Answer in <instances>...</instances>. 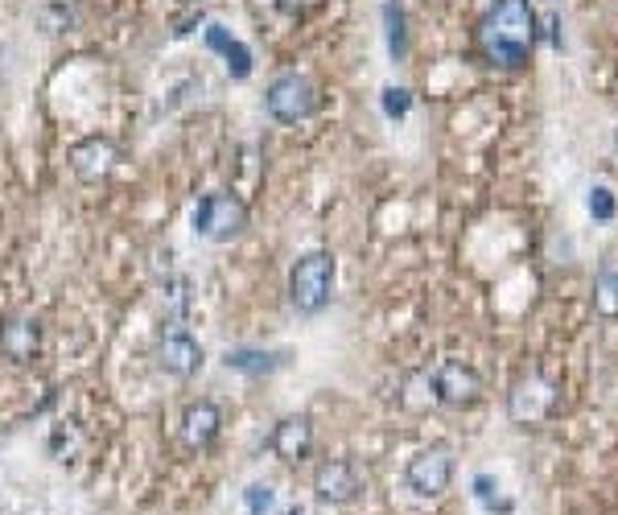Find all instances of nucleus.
<instances>
[{"label":"nucleus","mask_w":618,"mask_h":515,"mask_svg":"<svg viewBox=\"0 0 618 515\" xmlns=\"http://www.w3.org/2000/svg\"><path fill=\"white\" fill-rule=\"evenodd\" d=\"M182 5H198V0H182Z\"/></svg>","instance_id":"22"},{"label":"nucleus","mask_w":618,"mask_h":515,"mask_svg":"<svg viewBox=\"0 0 618 515\" xmlns=\"http://www.w3.org/2000/svg\"><path fill=\"white\" fill-rule=\"evenodd\" d=\"M408 103H412V99H408L404 87H388V91H384V112H388V116H404Z\"/></svg>","instance_id":"19"},{"label":"nucleus","mask_w":618,"mask_h":515,"mask_svg":"<svg viewBox=\"0 0 618 515\" xmlns=\"http://www.w3.org/2000/svg\"><path fill=\"white\" fill-rule=\"evenodd\" d=\"M404 478H408V487L417 491L421 499H437V495L450 491V483H454V454L445 450V445H429V450H421L417 458L408 462Z\"/></svg>","instance_id":"5"},{"label":"nucleus","mask_w":618,"mask_h":515,"mask_svg":"<svg viewBox=\"0 0 618 515\" xmlns=\"http://www.w3.org/2000/svg\"><path fill=\"white\" fill-rule=\"evenodd\" d=\"M594 314L598 318H618V260H602L594 272Z\"/></svg>","instance_id":"13"},{"label":"nucleus","mask_w":618,"mask_h":515,"mask_svg":"<svg viewBox=\"0 0 618 515\" xmlns=\"http://www.w3.org/2000/svg\"><path fill=\"white\" fill-rule=\"evenodd\" d=\"M590 215L602 219V223H610V219L618 215V202H614V194H610L606 186H594V190H590Z\"/></svg>","instance_id":"16"},{"label":"nucleus","mask_w":618,"mask_h":515,"mask_svg":"<svg viewBox=\"0 0 618 515\" xmlns=\"http://www.w3.org/2000/svg\"><path fill=\"white\" fill-rule=\"evenodd\" d=\"M264 108H268L272 120L297 124V120H305V116H314V108H318V91H314V83H309L305 75L289 71V75H281V79H272V83H268V91H264Z\"/></svg>","instance_id":"3"},{"label":"nucleus","mask_w":618,"mask_h":515,"mask_svg":"<svg viewBox=\"0 0 618 515\" xmlns=\"http://www.w3.org/2000/svg\"><path fill=\"white\" fill-rule=\"evenodd\" d=\"M285 363V355H264V351H227V367L248 371V375H268Z\"/></svg>","instance_id":"15"},{"label":"nucleus","mask_w":618,"mask_h":515,"mask_svg":"<svg viewBox=\"0 0 618 515\" xmlns=\"http://www.w3.org/2000/svg\"><path fill=\"white\" fill-rule=\"evenodd\" d=\"M116 145L108 141V136H87V141H79L71 149V169H75V178L79 182H103L112 174V165H116Z\"/></svg>","instance_id":"9"},{"label":"nucleus","mask_w":618,"mask_h":515,"mask_svg":"<svg viewBox=\"0 0 618 515\" xmlns=\"http://www.w3.org/2000/svg\"><path fill=\"white\" fill-rule=\"evenodd\" d=\"M244 227H248V206L235 194H206L194 211V231L202 239H215V244H227Z\"/></svg>","instance_id":"4"},{"label":"nucleus","mask_w":618,"mask_h":515,"mask_svg":"<svg viewBox=\"0 0 618 515\" xmlns=\"http://www.w3.org/2000/svg\"><path fill=\"white\" fill-rule=\"evenodd\" d=\"M384 13H388V25H392V29H388V46H392V54L400 58V54H404V13H400V5H392V0H388Z\"/></svg>","instance_id":"17"},{"label":"nucleus","mask_w":618,"mask_h":515,"mask_svg":"<svg viewBox=\"0 0 618 515\" xmlns=\"http://www.w3.org/2000/svg\"><path fill=\"white\" fill-rule=\"evenodd\" d=\"M474 38H478V54L491 66H503V71L528 66L536 38H540V21H536L532 0H491V9L478 21Z\"/></svg>","instance_id":"1"},{"label":"nucleus","mask_w":618,"mask_h":515,"mask_svg":"<svg viewBox=\"0 0 618 515\" xmlns=\"http://www.w3.org/2000/svg\"><path fill=\"white\" fill-rule=\"evenodd\" d=\"M314 495L322 503H334V507H347L363 495V474L347 462V458H334V462H322L314 470Z\"/></svg>","instance_id":"6"},{"label":"nucleus","mask_w":618,"mask_h":515,"mask_svg":"<svg viewBox=\"0 0 618 515\" xmlns=\"http://www.w3.org/2000/svg\"><path fill=\"white\" fill-rule=\"evenodd\" d=\"M495 495H499V483H495V478H491V474H478V478H474V499L487 503V507H495Z\"/></svg>","instance_id":"20"},{"label":"nucleus","mask_w":618,"mask_h":515,"mask_svg":"<svg viewBox=\"0 0 618 515\" xmlns=\"http://www.w3.org/2000/svg\"><path fill=\"white\" fill-rule=\"evenodd\" d=\"M157 363H161V371L174 375V380H190V375L202 371V347H198V342L186 330H174V334L161 338Z\"/></svg>","instance_id":"10"},{"label":"nucleus","mask_w":618,"mask_h":515,"mask_svg":"<svg viewBox=\"0 0 618 515\" xmlns=\"http://www.w3.org/2000/svg\"><path fill=\"white\" fill-rule=\"evenodd\" d=\"M268 450L277 454L281 462H305L309 450H314V425H309V417H285L277 429H272L268 437Z\"/></svg>","instance_id":"11"},{"label":"nucleus","mask_w":618,"mask_h":515,"mask_svg":"<svg viewBox=\"0 0 618 515\" xmlns=\"http://www.w3.org/2000/svg\"><path fill=\"white\" fill-rule=\"evenodd\" d=\"M429 388L441 404H450V408H466L478 400V392H483V384H478V375L462 363H441L433 375H429Z\"/></svg>","instance_id":"7"},{"label":"nucleus","mask_w":618,"mask_h":515,"mask_svg":"<svg viewBox=\"0 0 618 515\" xmlns=\"http://www.w3.org/2000/svg\"><path fill=\"white\" fill-rule=\"evenodd\" d=\"M42 351V330L33 318H5L0 322V355L13 363H33Z\"/></svg>","instance_id":"12"},{"label":"nucleus","mask_w":618,"mask_h":515,"mask_svg":"<svg viewBox=\"0 0 618 515\" xmlns=\"http://www.w3.org/2000/svg\"><path fill=\"white\" fill-rule=\"evenodd\" d=\"M244 499H248V515H268L272 511V499H277V495H272L268 487H248Z\"/></svg>","instance_id":"18"},{"label":"nucleus","mask_w":618,"mask_h":515,"mask_svg":"<svg viewBox=\"0 0 618 515\" xmlns=\"http://www.w3.org/2000/svg\"><path fill=\"white\" fill-rule=\"evenodd\" d=\"M219 425H223V412L215 400H194L182 408V445L194 454L211 450L215 437H219Z\"/></svg>","instance_id":"8"},{"label":"nucleus","mask_w":618,"mask_h":515,"mask_svg":"<svg viewBox=\"0 0 618 515\" xmlns=\"http://www.w3.org/2000/svg\"><path fill=\"white\" fill-rule=\"evenodd\" d=\"M334 293V256L330 252H305L289 268V305L297 314H322Z\"/></svg>","instance_id":"2"},{"label":"nucleus","mask_w":618,"mask_h":515,"mask_svg":"<svg viewBox=\"0 0 618 515\" xmlns=\"http://www.w3.org/2000/svg\"><path fill=\"white\" fill-rule=\"evenodd\" d=\"M277 5H281V13H297V9L305 5V0H277Z\"/></svg>","instance_id":"21"},{"label":"nucleus","mask_w":618,"mask_h":515,"mask_svg":"<svg viewBox=\"0 0 618 515\" xmlns=\"http://www.w3.org/2000/svg\"><path fill=\"white\" fill-rule=\"evenodd\" d=\"M206 42L227 54V66H231V75H235V79H248V71H252V54H248L244 46H239L235 38H227V33H223L219 25H211V29H206Z\"/></svg>","instance_id":"14"}]
</instances>
